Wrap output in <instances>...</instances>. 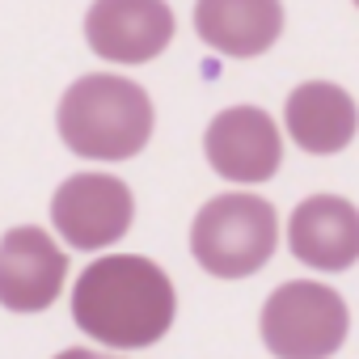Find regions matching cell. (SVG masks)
<instances>
[{"label":"cell","mask_w":359,"mask_h":359,"mask_svg":"<svg viewBox=\"0 0 359 359\" xmlns=\"http://www.w3.org/2000/svg\"><path fill=\"white\" fill-rule=\"evenodd\" d=\"M135 199L110 173H72L51 195V224L72 250H110L127 237Z\"/></svg>","instance_id":"cell-5"},{"label":"cell","mask_w":359,"mask_h":359,"mask_svg":"<svg viewBox=\"0 0 359 359\" xmlns=\"http://www.w3.org/2000/svg\"><path fill=\"white\" fill-rule=\"evenodd\" d=\"M177 296L169 275L140 254H106L89 262L72 287V321L93 342L144 351L173 325Z\"/></svg>","instance_id":"cell-1"},{"label":"cell","mask_w":359,"mask_h":359,"mask_svg":"<svg viewBox=\"0 0 359 359\" xmlns=\"http://www.w3.org/2000/svg\"><path fill=\"white\" fill-rule=\"evenodd\" d=\"M85 39L110 64H148L173 39V9L165 0H93Z\"/></svg>","instance_id":"cell-8"},{"label":"cell","mask_w":359,"mask_h":359,"mask_svg":"<svg viewBox=\"0 0 359 359\" xmlns=\"http://www.w3.org/2000/svg\"><path fill=\"white\" fill-rule=\"evenodd\" d=\"M199 39L233 60H254L271 51L283 34V5L279 0H199L195 5Z\"/></svg>","instance_id":"cell-11"},{"label":"cell","mask_w":359,"mask_h":359,"mask_svg":"<svg viewBox=\"0 0 359 359\" xmlns=\"http://www.w3.org/2000/svg\"><path fill=\"white\" fill-rule=\"evenodd\" d=\"M68 279V254L51 233L22 224L0 241V304L9 313H43L55 304Z\"/></svg>","instance_id":"cell-7"},{"label":"cell","mask_w":359,"mask_h":359,"mask_svg":"<svg viewBox=\"0 0 359 359\" xmlns=\"http://www.w3.org/2000/svg\"><path fill=\"white\" fill-rule=\"evenodd\" d=\"M283 118H287L292 144L313 152V156L342 152L355 140V131H359V106L334 81H304V85H296L287 93V102H283Z\"/></svg>","instance_id":"cell-10"},{"label":"cell","mask_w":359,"mask_h":359,"mask_svg":"<svg viewBox=\"0 0 359 359\" xmlns=\"http://www.w3.org/2000/svg\"><path fill=\"white\" fill-rule=\"evenodd\" d=\"M55 359H118V355H97V351H85V346H68Z\"/></svg>","instance_id":"cell-12"},{"label":"cell","mask_w":359,"mask_h":359,"mask_svg":"<svg viewBox=\"0 0 359 359\" xmlns=\"http://www.w3.org/2000/svg\"><path fill=\"white\" fill-rule=\"evenodd\" d=\"M279 245V216L258 195H216L191 224V254L216 279H245L271 262Z\"/></svg>","instance_id":"cell-3"},{"label":"cell","mask_w":359,"mask_h":359,"mask_svg":"<svg viewBox=\"0 0 359 359\" xmlns=\"http://www.w3.org/2000/svg\"><path fill=\"white\" fill-rule=\"evenodd\" d=\"M292 254L313 271H346L359 258V208L342 195H313L287 220Z\"/></svg>","instance_id":"cell-9"},{"label":"cell","mask_w":359,"mask_h":359,"mask_svg":"<svg viewBox=\"0 0 359 359\" xmlns=\"http://www.w3.org/2000/svg\"><path fill=\"white\" fill-rule=\"evenodd\" d=\"M203 152L208 165L237 187H258L271 182L283 161V135L275 118L258 106H229L220 110L208 131H203Z\"/></svg>","instance_id":"cell-6"},{"label":"cell","mask_w":359,"mask_h":359,"mask_svg":"<svg viewBox=\"0 0 359 359\" xmlns=\"http://www.w3.org/2000/svg\"><path fill=\"white\" fill-rule=\"evenodd\" d=\"M152 118L156 114L144 85L114 72H89L68 85L55 123L68 152L93 161H127L152 140Z\"/></svg>","instance_id":"cell-2"},{"label":"cell","mask_w":359,"mask_h":359,"mask_svg":"<svg viewBox=\"0 0 359 359\" xmlns=\"http://www.w3.org/2000/svg\"><path fill=\"white\" fill-rule=\"evenodd\" d=\"M346 300L313 279H292L262 304V342L275 359H330L346 342Z\"/></svg>","instance_id":"cell-4"},{"label":"cell","mask_w":359,"mask_h":359,"mask_svg":"<svg viewBox=\"0 0 359 359\" xmlns=\"http://www.w3.org/2000/svg\"><path fill=\"white\" fill-rule=\"evenodd\" d=\"M355 9H359V0H355Z\"/></svg>","instance_id":"cell-13"}]
</instances>
